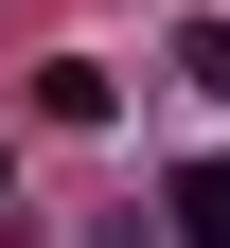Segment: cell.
Listing matches in <instances>:
<instances>
[{"label":"cell","mask_w":230,"mask_h":248,"mask_svg":"<svg viewBox=\"0 0 230 248\" xmlns=\"http://www.w3.org/2000/svg\"><path fill=\"white\" fill-rule=\"evenodd\" d=\"M36 124H124V71H107V53H53V71H36Z\"/></svg>","instance_id":"cell-1"},{"label":"cell","mask_w":230,"mask_h":248,"mask_svg":"<svg viewBox=\"0 0 230 248\" xmlns=\"http://www.w3.org/2000/svg\"><path fill=\"white\" fill-rule=\"evenodd\" d=\"M159 71H177V89H213V107H230V18H213V0H195L177 36H159Z\"/></svg>","instance_id":"cell-2"},{"label":"cell","mask_w":230,"mask_h":248,"mask_svg":"<svg viewBox=\"0 0 230 248\" xmlns=\"http://www.w3.org/2000/svg\"><path fill=\"white\" fill-rule=\"evenodd\" d=\"M177 248H230V160H177Z\"/></svg>","instance_id":"cell-3"}]
</instances>
